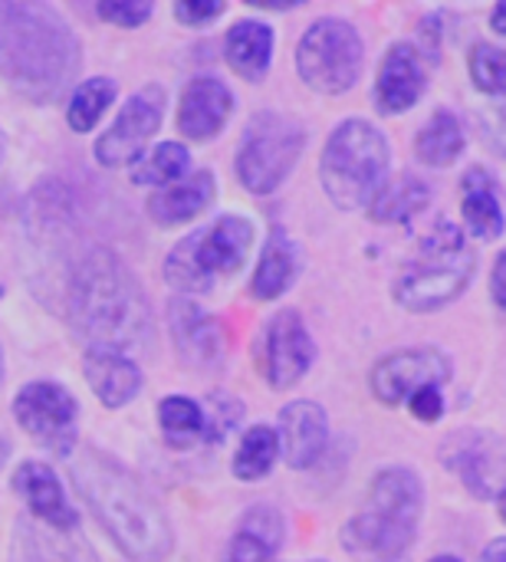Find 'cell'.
<instances>
[{"label":"cell","mask_w":506,"mask_h":562,"mask_svg":"<svg viewBox=\"0 0 506 562\" xmlns=\"http://www.w3.org/2000/svg\"><path fill=\"white\" fill-rule=\"evenodd\" d=\"M66 313L89 352L128 356L151 339V310L142 283L105 247H92L72 263Z\"/></svg>","instance_id":"6da1fadb"},{"label":"cell","mask_w":506,"mask_h":562,"mask_svg":"<svg viewBox=\"0 0 506 562\" xmlns=\"http://www.w3.org/2000/svg\"><path fill=\"white\" fill-rule=\"evenodd\" d=\"M82 66L72 26L49 3L0 0V76L13 92L43 105L59 99Z\"/></svg>","instance_id":"7a4b0ae2"},{"label":"cell","mask_w":506,"mask_h":562,"mask_svg":"<svg viewBox=\"0 0 506 562\" xmlns=\"http://www.w3.org/2000/svg\"><path fill=\"white\" fill-rule=\"evenodd\" d=\"M76 491L86 497L105 533L132 562H165L175 550L168 517L151 494L105 451L79 448L69 458Z\"/></svg>","instance_id":"3957f363"},{"label":"cell","mask_w":506,"mask_h":562,"mask_svg":"<svg viewBox=\"0 0 506 562\" xmlns=\"http://www.w3.org/2000/svg\"><path fill=\"white\" fill-rule=\"evenodd\" d=\"M425 507L421 481L412 471H382L366 510L349 524L346 547L359 562H405Z\"/></svg>","instance_id":"277c9868"},{"label":"cell","mask_w":506,"mask_h":562,"mask_svg":"<svg viewBox=\"0 0 506 562\" xmlns=\"http://www.w3.org/2000/svg\"><path fill=\"white\" fill-rule=\"evenodd\" d=\"M319 178H323L326 198L339 211L369 207L389 178V142H385V135L366 119L342 122L323 148Z\"/></svg>","instance_id":"5b68a950"},{"label":"cell","mask_w":506,"mask_h":562,"mask_svg":"<svg viewBox=\"0 0 506 562\" xmlns=\"http://www.w3.org/2000/svg\"><path fill=\"white\" fill-rule=\"evenodd\" d=\"M254 247V224L237 214H224L204 231L184 237L165 260V280L175 290L207 293L214 280L240 270Z\"/></svg>","instance_id":"8992f818"},{"label":"cell","mask_w":506,"mask_h":562,"mask_svg":"<svg viewBox=\"0 0 506 562\" xmlns=\"http://www.w3.org/2000/svg\"><path fill=\"white\" fill-rule=\"evenodd\" d=\"M474 277V254L464 234L451 224H441L425 244L415 263L402 273L395 296L412 313H431L448 306L464 293Z\"/></svg>","instance_id":"52a82bcc"},{"label":"cell","mask_w":506,"mask_h":562,"mask_svg":"<svg viewBox=\"0 0 506 562\" xmlns=\"http://www.w3.org/2000/svg\"><path fill=\"white\" fill-rule=\"evenodd\" d=\"M306 148V128L280 112H260L237 148L240 184L254 194H273Z\"/></svg>","instance_id":"ba28073f"},{"label":"cell","mask_w":506,"mask_h":562,"mask_svg":"<svg viewBox=\"0 0 506 562\" xmlns=\"http://www.w3.org/2000/svg\"><path fill=\"white\" fill-rule=\"evenodd\" d=\"M303 82L323 95H339L356 86L362 72V40L346 20H316L296 49Z\"/></svg>","instance_id":"9c48e42d"},{"label":"cell","mask_w":506,"mask_h":562,"mask_svg":"<svg viewBox=\"0 0 506 562\" xmlns=\"http://www.w3.org/2000/svg\"><path fill=\"white\" fill-rule=\"evenodd\" d=\"M79 405L72 392L56 382H30L13 398V418L20 428L59 458H72Z\"/></svg>","instance_id":"30bf717a"},{"label":"cell","mask_w":506,"mask_h":562,"mask_svg":"<svg viewBox=\"0 0 506 562\" xmlns=\"http://www.w3.org/2000/svg\"><path fill=\"white\" fill-rule=\"evenodd\" d=\"M165 115V89L161 86H142L138 92H132L122 105V112L115 115V122L109 125V132H102V138L95 142V161L105 168H122L135 158H142L148 138L158 132Z\"/></svg>","instance_id":"8fae6325"},{"label":"cell","mask_w":506,"mask_h":562,"mask_svg":"<svg viewBox=\"0 0 506 562\" xmlns=\"http://www.w3.org/2000/svg\"><path fill=\"white\" fill-rule=\"evenodd\" d=\"M451 379V362L438 349H405L382 359L372 372V392L385 405H402L415 392L445 385Z\"/></svg>","instance_id":"7c38bea8"},{"label":"cell","mask_w":506,"mask_h":562,"mask_svg":"<svg viewBox=\"0 0 506 562\" xmlns=\"http://www.w3.org/2000/svg\"><path fill=\"white\" fill-rule=\"evenodd\" d=\"M316 346L300 313L283 310L263 336V375L273 389H293L313 366Z\"/></svg>","instance_id":"4fadbf2b"},{"label":"cell","mask_w":506,"mask_h":562,"mask_svg":"<svg viewBox=\"0 0 506 562\" xmlns=\"http://www.w3.org/2000/svg\"><path fill=\"white\" fill-rule=\"evenodd\" d=\"M445 464L477 494L491 497L506 487V441L484 431H461L445 445Z\"/></svg>","instance_id":"5bb4252c"},{"label":"cell","mask_w":506,"mask_h":562,"mask_svg":"<svg viewBox=\"0 0 506 562\" xmlns=\"http://www.w3.org/2000/svg\"><path fill=\"white\" fill-rule=\"evenodd\" d=\"M13 491L23 497V504L30 507L36 524L59 530V533H76L79 517H76L72 504L66 501L59 477L43 461H23L13 474Z\"/></svg>","instance_id":"9a60e30c"},{"label":"cell","mask_w":506,"mask_h":562,"mask_svg":"<svg viewBox=\"0 0 506 562\" xmlns=\"http://www.w3.org/2000/svg\"><path fill=\"white\" fill-rule=\"evenodd\" d=\"M230 112H234L230 89L214 76H201V79H191L188 89L181 92L178 128L191 142H207L224 128Z\"/></svg>","instance_id":"2e32d148"},{"label":"cell","mask_w":506,"mask_h":562,"mask_svg":"<svg viewBox=\"0 0 506 562\" xmlns=\"http://www.w3.org/2000/svg\"><path fill=\"white\" fill-rule=\"evenodd\" d=\"M329 445V418L316 402H293L280 412V448L290 468H313Z\"/></svg>","instance_id":"e0dca14e"},{"label":"cell","mask_w":506,"mask_h":562,"mask_svg":"<svg viewBox=\"0 0 506 562\" xmlns=\"http://www.w3.org/2000/svg\"><path fill=\"white\" fill-rule=\"evenodd\" d=\"M425 63L418 56V49L412 43H395L382 66H379V82H375V99L382 112H405L412 109L421 92H425Z\"/></svg>","instance_id":"ac0fdd59"},{"label":"cell","mask_w":506,"mask_h":562,"mask_svg":"<svg viewBox=\"0 0 506 562\" xmlns=\"http://www.w3.org/2000/svg\"><path fill=\"white\" fill-rule=\"evenodd\" d=\"M168 316L175 349L188 366H207L221 352V329L201 306H194L191 300H171Z\"/></svg>","instance_id":"d6986e66"},{"label":"cell","mask_w":506,"mask_h":562,"mask_svg":"<svg viewBox=\"0 0 506 562\" xmlns=\"http://www.w3.org/2000/svg\"><path fill=\"white\" fill-rule=\"evenodd\" d=\"M82 372L105 408L128 405L142 389V369L122 352H86Z\"/></svg>","instance_id":"ffe728a7"},{"label":"cell","mask_w":506,"mask_h":562,"mask_svg":"<svg viewBox=\"0 0 506 562\" xmlns=\"http://www.w3.org/2000/svg\"><path fill=\"white\" fill-rule=\"evenodd\" d=\"M214 201V175L198 171L191 178H181L148 198V217L161 227H178L191 217H198Z\"/></svg>","instance_id":"44dd1931"},{"label":"cell","mask_w":506,"mask_h":562,"mask_svg":"<svg viewBox=\"0 0 506 562\" xmlns=\"http://www.w3.org/2000/svg\"><path fill=\"white\" fill-rule=\"evenodd\" d=\"M227 63L237 76L257 82L267 76L270 69V56H273V30L267 23L257 20H240L237 26H230L227 33Z\"/></svg>","instance_id":"7402d4cb"},{"label":"cell","mask_w":506,"mask_h":562,"mask_svg":"<svg viewBox=\"0 0 506 562\" xmlns=\"http://www.w3.org/2000/svg\"><path fill=\"white\" fill-rule=\"evenodd\" d=\"M300 273V250L286 234H273L260 254L257 273L250 280V293L257 300H277L280 293L290 290V283Z\"/></svg>","instance_id":"603a6c76"},{"label":"cell","mask_w":506,"mask_h":562,"mask_svg":"<svg viewBox=\"0 0 506 562\" xmlns=\"http://www.w3.org/2000/svg\"><path fill=\"white\" fill-rule=\"evenodd\" d=\"M464 224L474 237L494 240L504 234V211L494 194V178L484 168L468 171L464 178Z\"/></svg>","instance_id":"cb8c5ba5"},{"label":"cell","mask_w":506,"mask_h":562,"mask_svg":"<svg viewBox=\"0 0 506 562\" xmlns=\"http://www.w3.org/2000/svg\"><path fill=\"white\" fill-rule=\"evenodd\" d=\"M431 201V191L421 178L402 175L395 181H385V188L375 194V201L369 204L372 221L379 224H402L408 217H415L418 211H425Z\"/></svg>","instance_id":"d4e9b609"},{"label":"cell","mask_w":506,"mask_h":562,"mask_svg":"<svg viewBox=\"0 0 506 562\" xmlns=\"http://www.w3.org/2000/svg\"><path fill=\"white\" fill-rule=\"evenodd\" d=\"M23 562H99V557L76 533H59L40 524L23 530Z\"/></svg>","instance_id":"484cf974"},{"label":"cell","mask_w":506,"mask_h":562,"mask_svg":"<svg viewBox=\"0 0 506 562\" xmlns=\"http://www.w3.org/2000/svg\"><path fill=\"white\" fill-rule=\"evenodd\" d=\"M158 422L165 431V441L171 448H194L207 438V415L198 402L184 395H171L158 405Z\"/></svg>","instance_id":"4316f807"},{"label":"cell","mask_w":506,"mask_h":562,"mask_svg":"<svg viewBox=\"0 0 506 562\" xmlns=\"http://www.w3.org/2000/svg\"><path fill=\"white\" fill-rule=\"evenodd\" d=\"M464 151V128L454 112H435L418 135V158L425 165H451Z\"/></svg>","instance_id":"83f0119b"},{"label":"cell","mask_w":506,"mask_h":562,"mask_svg":"<svg viewBox=\"0 0 506 562\" xmlns=\"http://www.w3.org/2000/svg\"><path fill=\"white\" fill-rule=\"evenodd\" d=\"M115 99V82L109 76H95V79H86L76 86V92L69 95V105H66V122L72 132H92L95 122L105 115V109L112 105Z\"/></svg>","instance_id":"f1b7e54d"},{"label":"cell","mask_w":506,"mask_h":562,"mask_svg":"<svg viewBox=\"0 0 506 562\" xmlns=\"http://www.w3.org/2000/svg\"><path fill=\"white\" fill-rule=\"evenodd\" d=\"M188 148L181 142H161L155 151H148L135 168H132V181L142 188H168L175 181H181V175L188 171Z\"/></svg>","instance_id":"f546056e"},{"label":"cell","mask_w":506,"mask_h":562,"mask_svg":"<svg viewBox=\"0 0 506 562\" xmlns=\"http://www.w3.org/2000/svg\"><path fill=\"white\" fill-rule=\"evenodd\" d=\"M280 458V435L267 425H257L244 435L237 458H234V474L240 481H260L270 474V468Z\"/></svg>","instance_id":"4dcf8cb0"},{"label":"cell","mask_w":506,"mask_h":562,"mask_svg":"<svg viewBox=\"0 0 506 562\" xmlns=\"http://www.w3.org/2000/svg\"><path fill=\"white\" fill-rule=\"evenodd\" d=\"M471 76L481 92L506 95V49L497 46H474L471 53Z\"/></svg>","instance_id":"1f68e13d"},{"label":"cell","mask_w":506,"mask_h":562,"mask_svg":"<svg viewBox=\"0 0 506 562\" xmlns=\"http://www.w3.org/2000/svg\"><path fill=\"white\" fill-rule=\"evenodd\" d=\"M95 13L102 20H109L112 26L135 30V26H142L155 13V3H148V0H102L95 7Z\"/></svg>","instance_id":"d6a6232c"},{"label":"cell","mask_w":506,"mask_h":562,"mask_svg":"<svg viewBox=\"0 0 506 562\" xmlns=\"http://www.w3.org/2000/svg\"><path fill=\"white\" fill-rule=\"evenodd\" d=\"M237 422H240V405L230 395H214L211 418H207V441H224Z\"/></svg>","instance_id":"836d02e7"},{"label":"cell","mask_w":506,"mask_h":562,"mask_svg":"<svg viewBox=\"0 0 506 562\" xmlns=\"http://www.w3.org/2000/svg\"><path fill=\"white\" fill-rule=\"evenodd\" d=\"M244 530L254 533V537H260V540L270 543L273 550H280V543H283V520H280V514L270 510V507L250 510V514L244 517Z\"/></svg>","instance_id":"e575fe53"},{"label":"cell","mask_w":506,"mask_h":562,"mask_svg":"<svg viewBox=\"0 0 506 562\" xmlns=\"http://www.w3.org/2000/svg\"><path fill=\"white\" fill-rule=\"evenodd\" d=\"M273 553H277V550H273L270 543H263L260 537L240 530V533L230 540V547H227V562H273Z\"/></svg>","instance_id":"d590c367"},{"label":"cell","mask_w":506,"mask_h":562,"mask_svg":"<svg viewBox=\"0 0 506 562\" xmlns=\"http://www.w3.org/2000/svg\"><path fill=\"white\" fill-rule=\"evenodd\" d=\"M224 10L227 7L217 3V0H181V3H175V16L181 23H188V26H201L207 20H217Z\"/></svg>","instance_id":"8d00e7d4"},{"label":"cell","mask_w":506,"mask_h":562,"mask_svg":"<svg viewBox=\"0 0 506 562\" xmlns=\"http://www.w3.org/2000/svg\"><path fill=\"white\" fill-rule=\"evenodd\" d=\"M408 405H412V415H415L418 422H425V425L438 422L441 412H445V398H441V389H438V385L415 392V395L408 398Z\"/></svg>","instance_id":"74e56055"},{"label":"cell","mask_w":506,"mask_h":562,"mask_svg":"<svg viewBox=\"0 0 506 562\" xmlns=\"http://www.w3.org/2000/svg\"><path fill=\"white\" fill-rule=\"evenodd\" d=\"M484 138H487V145H494L501 155H506V105H497L484 119Z\"/></svg>","instance_id":"f35d334b"},{"label":"cell","mask_w":506,"mask_h":562,"mask_svg":"<svg viewBox=\"0 0 506 562\" xmlns=\"http://www.w3.org/2000/svg\"><path fill=\"white\" fill-rule=\"evenodd\" d=\"M491 290H494V300H497V303L506 310V254H501V257H497V263H494Z\"/></svg>","instance_id":"ab89813d"},{"label":"cell","mask_w":506,"mask_h":562,"mask_svg":"<svg viewBox=\"0 0 506 562\" xmlns=\"http://www.w3.org/2000/svg\"><path fill=\"white\" fill-rule=\"evenodd\" d=\"M484 562H506V540L491 543V547H487V553H484Z\"/></svg>","instance_id":"60d3db41"},{"label":"cell","mask_w":506,"mask_h":562,"mask_svg":"<svg viewBox=\"0 0 506 562\" xmlns=\"http://www.w3.org/2000/svg\"><path fill=\"white\" fill-rule=\"evenodd\" d=\"M491 23H494V30H497V33H504L506 36V0L494 7V13H491Z\"/></svg>","instance_id":"b9f144b4"},{"label":"cell","mask_w":506,"mask_h":562,"mask_svg":"<svg viewBox=\"0 0 506 562\" xmlns=\"http://www.w3.org/2000/svg\"><path fill=\"white\" fill-rule=\"evenodd\" d=\"M497 504H501V520L506 524V487L501 491V501H497Z\"/></svg>","instance_id":"7bdbcfd3"},{"label":"cell","mask_w":506,"mask_h":562,"mask_svg":"<svg viewBox=\"0 0 506 562\" xmlns=\"http://www.w3.org/2000/svg\"><path fill=\"white\" fill-rule=\"evenodd\" d=\"M431 562H461L458 557H438V560H431Z\"/></svg>","instance_id":"ee69618b"},{"label":"cell","mask_w":506,"mask_h":562,"mask_svg":"<svg viewBox=\"0 0 506 562\" xmlns=\"http://www.w3.org/2000/svg\"><path fill=\"white\" fill-rule=\"evenodd\" d=\"M3 458H7V445L0 441V464H3Z\"/></svg>","instance_id":"f6af8a7d"},{"label":"cell","mask_w":506,"mask_h":562,"mask_svg":"<svg viewBox=\"0 0 506 562\" xmlns=\"http://www.w3.org/2000/svg\"><path fill=\"white\" fill-rule=\"evenodd\" d=\"M0 158H3V135H0Z\"/></svg>","instance_id":"bcb514c9"},{"label":"cell","mask_w":506,"mask_h":562,"mask_svg":"<svg viewBox=\"0 0 506 562\" xmlns=\"http://www.w3.org/2000/svg\"><path fill=\"white\" fill-rule=\"evenodd\" d=\"M0 379H3V356H0Z\"/></svg>","instance_id":"7dc6e473"}]
</instances>
